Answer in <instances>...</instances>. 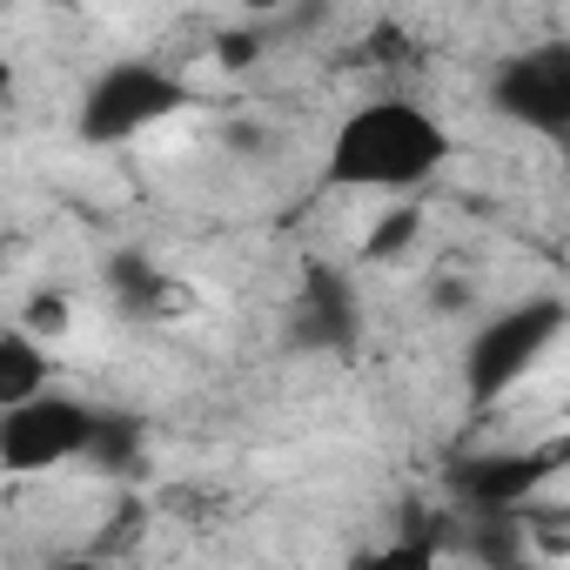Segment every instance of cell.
<instances>
[{
	"mask_svg": "<svg viewBox=\"0 0 570 570\" xmlns=\"http://www.w3.org/2000/svg\"><path fill=\"white\" fill-rule=\"evenodd\" d=\"M443 161H450V128L410 95H376L336 121L323 181L343 195H416L423 181L443 175Z\"/></svg>",
	"mask_w": 570,
	"mask_h": 570,
	"instance_id": "1",
	"label": "cell"
},
{
	"mask_svg": "<svg viewBox=\"0 0 570 570\" xmlns=\"http://www.w3.org/2000/svg\"><path fill=\"white\" fill-rule=\"evenodd\" d=\"M563 323H570L563 296H523V303L497 309L490 323H476L470 343H463V396L483 403V410L517 396V383L557 350Z\"/></svg>",
	"mask_w": 570,
	"mask_h": 570,
	"instance_id": "2",
	"label": "cell"
},
{
	"mask_svg": "<svg viewBox=\"0 0 570 570\" xmlns=\"http://www.w3.org/2000/svg\"><path fill=\"white\" fill-rule=\"evenodd\" d=\"M181 108H188V81H175L161 61H108L75 101V135L88 148H121L175 121Z\"/></svg>",
	"mask_w": 570,
	"mask_h": 570,
	"instance_id": "3",
	"label": "cell"
},
{
	"mask_svg": "<svg viewBox=\"0 0 570 570\" xmlns=\"http://www.w3.org/2000/svg\"><path fill=\"white\" fill-rule=\"evenodd\" d=\"M95 436V403L41 390L21 410H0V470L8 476H55L88 456Z\"/></svg>",
	"mask_w": 570,
	"mask_h": 570,
	"instance_id": "4",
	"label": "cell"
},
{
	"mask_svg": "<svg viewBox=\"0 0 570 570\" xmlns=\"http://www.w3.org/2000/svg\"><path fill=\"white\" fill-rule=\"evenodd\" d=\"M490 108L543 141L570 135V48L550 41V48H523V55H503L497 75H490Z\"/></svg>",
	"mask_w": 570,
	"mask_h": 570,
	"instance_id": "5",
	"label": "cell"
},
{
	"mask_svg": "<svg viewBox=\"0 0 570 570\" xmlns=\"http://www.w3.org/2000/svg\"><path fill=\"white\" fill-rule=\"evenodd\" d=\"M41 390H55L48 343L28 336L21 323H14V330H0V410H21V403H35Z\"/></svg>",
	"mask_w": 570,
	"mask_h": 570,
	"instance_id": "6",
	"label": "cell"
},
{
	"mask_svg": "<svg viewBox=\"0 0 570 570\" xmlns=\"http://www.w3.org/2000/svg\"><path fill=\"white\" fill-rule=\"evenodd\" d=\"M543 470H550L543 456H490V463H470V470H463V490H470L476 503L503 510V503H517Z\"/></svg>",
	"mask_w": 570,
	"mask_h": 570,
	"instance_id": "7",
	"label": "cell"
},
{
	"mask_svg": "<svg viewBox=\"0 0 570 570\" xmlns=\"http://www.w3.org/2000/svg\"><path fill=\"white\" fill-rule=\"evenodd\" d=\"M81 463L101 470V476L135 470V463H141V423L121 416V410H95V436H88V456H81Z\"/></svg>",
	"mask_w": 570,
	"mask_h": 570,
	"instance_id": "8",
	"label": "cell"
},
{
	"mask_svg": "<svg viewBox=\"0 0 570 570\" xmlns=\"http://www.w3.org/2000/svg\"><path fill=\"white\" fill-rule=\"evenodd\" d=\"M350 570H443V563H436V543L430 537H383V543L356 550Z\"/></svg>",
	"mask_w": 570,
	"mask_h": 570,
	"instance_id": "9",
	"label": "cell"
},
{
	"mask_svg": "<svg viewBox=\"0 0 570 570\" xmlns=\"http://www.w3.org/2000/svg\"><path fill=\"white\" fill-rule=\"evenodd\" d=\"M416 242V215H390L376 235H370V255H396V248H410Z\"/></svg>",
	"mask_w": 570,
	"mask_h": 570,
	"instance_id": "10",
	"label": "cell"
},
{
	"mask_svg": "<svg viewBox=\"0 0 570 570\" xmlns=\"http://www.w3.org/2000/svg\"><path fill=\"white\" fill-rule=\"evenodd\" d=\"M55 570H108V563H101V557H61Z\"/></svg>",
	"mask_w": 570,
	"mask_h": 570,
	"instance_id": "11",
	"label": "cell"
}]
</instances>
